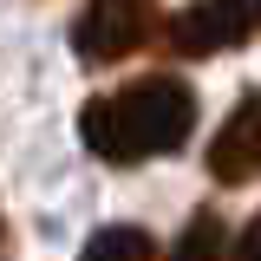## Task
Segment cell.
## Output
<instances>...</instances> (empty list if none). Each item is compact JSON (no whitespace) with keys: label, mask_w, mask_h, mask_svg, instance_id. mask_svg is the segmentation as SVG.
<instances>
[{"label":"cell","mask_w":261,"mask_h":261,"mask_svg":"<svg viewBox=\"0 0 261 261\" xmlns=\"http://www.w3.org/2000/svg\"><path fill=\"white\" fill-rule=\"evenodd\" d=\"M190 130H196V92L176 72H144V79H130L79 111V137L105 163L170 157L190 144Z\"/></svg>","instance_id":"cell-1"},{"label":"cell","mask_w":261,"mask_h":261,"mask_svg":"<svg viewBox=\"0 0 261 261\" xmlns=\"http://www.w3.org/2000/svg\"><path fill=\"white\" fill-rule=\"evenodd\" d=\"M261 33V0H190L170 20V53L176 59H216Z\"/></svg>","instance_id":"cell-2"},{"label":"cell","mask_w":261,"mask_h":261,"mask_svg":"<svg viewBox=\"0 0 261 261\" xmlns=\"http://www.w3.org/2000/svg\"><path fill=\"white\" fill-rule=\"evenodd\" d=\"M150 0H85V13L72 20V53L85 65H118L150 39Z\"/></svg>","instance_id":"cell-3"},{"label":"cell","mask_w":261,"mask_h":261,"mask_svg":"<svg viewBox=\"0 0 261 261\" xmlns=\"http://www.w3.org/2000/svg\"><path fill=\"white\" fill-rule=\"evenodd\" d=\"M209 176L222 183V190H242V183H255L261 176V92H242V105L222 118V130L209 137Z\"/></svg>","instance_id":"cell-4"},{"label":"cell","mask_w":261,"mask_h":261,"mask_svg":"<svg viewBox=\"0 0 261 261\" xmlns=\"http://www.w3.org/2000/svg\"><path fill=\"white\" fill-rule=\"evenodd\" d=\"M79 261H157V242L144 228H130V222H111V228H98L92 242H85Z\"/></svg>","instance_id":"cell-5"},{"label":"cell","mask_w":261,"mask_h":261,"mask_svg":"<svg viewBox=\"0 0 261 261\" xmlns=\"http://www.w3.org/2000/svg\"><path fill=\"white\" fill-rule=\"evenodd\" d=\"M170 261H222V216L216 209H196L183 222V235H176Z\"/></svg>","instance_id":"cell-6"},{"label":"cell","mask_w":261,"mask_h":261,"mask_svg":"<svg viewBox=\"0 0 261 261\" xmlns=\"http://www.w3.org/2000/svg\"><path fill=\"white\" fill-rule=\"evenodd\" d=\"M228 261H261V216L242 228V242H235V255H228Z\"/></svg>","instance_id":"cell-7"}]
</instances>
